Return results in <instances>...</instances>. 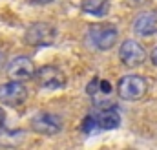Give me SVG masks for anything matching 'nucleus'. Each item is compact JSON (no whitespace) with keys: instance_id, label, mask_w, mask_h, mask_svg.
<instances>
[{"instance_id":"obj_4","label":"nucleus","mask_w":157,"mask_h":150,"mask_svg":"<svg viewBox=\"0 0 157 150\" xmlns=\"http://www.w3.org/2000/svg\"><path fill=\"white\" fill-rule=\"evenodd\" d=\"M28 99V88L24 86V82L20 81H9L0 84V103L6 106H20L24 101Z\"/></svg>"},{"instance_id":"obj_13","label":"nucleus","mask_w":157,"mask_h":150,"mask_svg":"<svg viewBox=\"0 0 157 150\" xmlns=\"http://www.w3.org/2000/svg\"><path fill=\"white\" fill-rule=\"evenodd\" d=\"M28 2H31V4H35V6H46V4H51V2H55V0H28Z\"/></svg>"},{"instance_id":"obj_12","label":"nucleus","mask_w":157,"mask_h":150,"mask_svg":"<svg viewBox=\"0 0 157 150\" xmlns=\"http://www.w3.org/2000/svg\"><path fill=\"white\" fill-rule=\"evenodd\" d=\"M95 126H97L95 117H86V119H84V126H82V130H84L86 134H90L91 130H95Z\"/></svg>"},{"instance_id":"obj_10","label":"nucleus","mask_w":157,"mask_h":150,"mask_svg":"<svg viewBox=\"0 0 157 150\" xmlns=\"http://www.w3.org/2000/svg\"><path fill=\"white\" fill-rule=\"evenodd\" d=\"M95 123L102 130H113L121 124V115L115 108H108V110H102L95 117Z\"/></svg>"},{"instance_id":"obj_11","label":"nucleus","mask_w":157,"mask_h":150,"mask_svg":"<svg viewBox=\"0 0 157 150\" xmlns=\"http://www.w3.org/2000/svg\"><path fill=\"white\" fill-rule=\"evenodd\" d=\"M80 9L93 17H104L110 11V0H82Z\"/></svg>"},{"instance_id":"obj_8","label":"nucleus","mask_w":157,"mask_h":150,"mask_svg":"<svg viewBox=\"0 0 157 150\" xmlns=\"http://www.w3.org/2000/svg\"><path fill=\"white\" fill-rule=\"evenodd\" d=\"M31 128L37 134H42V136H55V134L60 132L62 124H60V119L57 115H53V113H40L37 117H33Z\"/></svg>"},{"instance_id":"obj_7","label":"nucleus","mask_w":157,"mask_h":150,"mask_svg":"<svg viewBox=\"0 0 157 150\" xmlns=\"http://www.w3.org/2000/svg\"><path fill=\"white\" fill-rule=\"evenodd\" d=\"M7 73H9V77H11L13 81L24 82V81L33 79V75H35V66H33V62H31L29 57L20 55V57H15V59L9 62Z\"/></svg>"},{"instance_id":"obj_6","label":"nucleus","mask_w":157,"mask_h":150,"mask_svg":"<svg viewBox=\"0 0 157 150\" xmlns=\"http://www.w3.org/2000/svg\"><path fill=\"white\" fill-rule=\"evenodd\" d=\"M119 57H121L124 66L133 68V66H139L146 61V51L137 40H124L121 49H119Z\"/></svg>"},{"instance_id":"obj_5","label":"nucleus","mask_w":157,"mask_h":150,"mask_svg":"<svg viewBox=\"0 0 157 150\" xmlns=\"http://www.w3.org/2000/svg\"><path fill=\"white\" fill-rule=\"evenodd\" d=\"M24 38L29 46H48V44L55 42L57 30H55V26H51L48 22H37L26 30Z\"/></svg>"},{"instance_id":"obj_16","label":"nucleus","mask_w":157,"mask_h":150,"mask_svg":"<svg viewBox=\"0 0 157 150\" xmlns=\"http://www.w3.org/2000/svg\"><path fill=\"white\" fill-rule=\"evenodd\" d=\"M152 62H154V64L157 66V48L154 49V51H152Z\"/></svg>"},{"instance_id":"obj_15","label":"nucleus","mask_w":157,"mask_h":150,"mask_svg":"<svg viewBox=\"0 0 157 150\" xmlns=\"http://www.w3.org/2000/svg\"><path fill=\"white\" fill-rule=\"evenodd\" d=\"M4 64H6V55H4V51H0V70L4 68Z\"/></svg>"},{"instance_id":"obj_14","label":"nucleus","mask_w":157,"mask_h":150,"mask_svg":"<svg viewBox=\"0 0 157 150\" xmlns=\"http://www.w3.org/2000/svg\"><path fill=\"white\" fill-rule=\"evenodd\" d=\"M4 123H6V112H4V110L0 108V128L4 126Z\"/></svg>"},{"instance_id":"obj_2","label":"nucleus","mask_w":157,"mask_h":150,"mask_svg":"<svg viewBox=\"0 0 157 150\" xmlns=\"http://www.w3.org/2000/svg\"><path fill=\"white\" fill-rule=\"evenodd\" d=\"M117 90L124 101H137L148 92V82L141 75H126L119 81Z\"/></svg>"},{"instance_id":"obj_3","label":"nucleus","mask_w":157,"mask_h":150,"mask_svg":"<svg viewBox=\"0 0 157 150\" xmlns=\"http://www.w3.org/2000/svg\"><path fill=\"white\" fill-rule=\"evenodd\" d=\"M33 79L37 81V84L42 90H48V92L60 90L66 86V75L57 66H42L39 72H35Z\"/></svg>"},{"instance_id":"obj_9","label":"nucleus","mask_w":157,"mask_h":150,"mask_svg":"<svg viewBox=\"0 0 157 150\" xmlns=\"http://www.w3.org/2000/svg\"><path fill=\"white\" fill-rule=\"evenodd\" d=\"M133 30L135 33L143 35V37H150L157 33V11H143L137 15L135 22H133Z\"/></svg>"},{"instance_id":"obj_1","label":"nucleus","mask_w":157,"mask_h":150,"mask_svg":"<svg viewBox=\"0 0 157 150\" xmlns=\"http://www.w3.org/2000/svg\"><path fill=\"white\" fill-rule=\"evenodd\" d=\"M88 37L91 46H95L97 49L101 51H106V49H112L117 42V28L112 26V24H95L90 28L88 31Z\"/></svg>"}]
</instances>
